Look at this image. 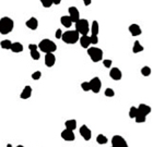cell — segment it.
I'll return each mask as SVG.
<instances>
[{
	"instance_id": "1",
	"label": "cell",
	"mask_w": 153,
	"mask_h": 147,
	"mask_svg": "<svg viewBox=\"0 0 153 147\" xmlns=\"http://www.w3.org/2000/svg\"><path fill=\"white\" fill-rule=\"evenodd\" d=\"M13 27H15V22L12 19L8 18V16H4L0 19V34L7 35L13 31Z\"/></svg>"
},
{
	"instance_id": "2",
	"label": "cell",
	"mask_w": 153,
	"mask_h": 147,
	"mask_svg": "<svg viewBox=\"0 0 153 147\" xmlns=\"http://www.w3.org/2000/svg\"><path fill=\"white\" fill-rule=\"evenodd\" d=\"M37 47L41 49V51H43L45 54H54V51L57 50V45L48 38L41 40Z\"/></svg>"
},
{
	"instance_id": "3",
	"label": "cell",
	"mask_w": 153,
	"mask_h": 147,
	"mask_svg": "<svg viewBox=\"0 0 153 147\" xmlns=\"http://www.w3.org/2000/svg\"><path fill=\"white\" fill-rule=\"evenodd\" d=\"M80 38V34L77 31H67V32L62 33L61 39L64 40V43L69 44V45H73L79 40Z\"/></svg>"
},
{
	"instance_id": "4",
	"label": "cell",
	"mask_w": 153,
	"mask_h": 147,
	"mask_svg": "<svg viewBox=\"0 0 153 147\" xmlns=\"http://www.w3.org/2000/svg\"><path fill=\"white\" fill-rule=\"evenodd\" d=\"M75 31L79 34L82 35H86L90 31V25H89V21L86 19H79L78 21L75 23Z\"/></svg>"
},
{
	"instance_id": "5",
	"label": "cell",
	"mask_w": 153,
	"mask_h": 147,
	"mask_svg": "<svg viewBox=\"0 0 153 147\" xmlns=\"http://www.w3.org/2000/svg\"><path fill=\"white\" fill-rule=\"evenodd\" d=\"M88 54L93 62H100L103 59V50L99 47L88 48Z\"/></svg>"
},
{
	"instance_id": "6",
	"label": "cell",
	"mask_w": 153,
	"mask_h": 147,
	"mask_svg": "<svg viewBox=\"0 0 153 147\" xmlns=\"http://www.w3.org/2000/svg\"><path fill=\"white\" fill-rule=\"evenodd\" d=\"M90 84V90H92L93 93L99 94L101 92V88H102V82H101L100 77H93L91 81L89 82Z\"/></svg>"
},
{
	"instance_id": "7",
	"label": "cell",
	"mask_w": 153,
	"mask_h": 147,
	"mask_svg": "<svg viewBox=\"0 0 153 147\" xmlns=\"http://www.w3.org/2000/svg\"><path fill=\"white\" fill-rule=\"evenodd\" d=\"M112 147H129L126 140L120 135H114L112 137Z\"/></svg>"
},
{
	"instance_id": "8",
	"label": "cell",
	"mask_w": 153,
	"mask_h": 147,
	"mask_svg": "<svg viewBox=\"0 0 153 147\" xmlns=\"http://www.w3.org/2000/svg\"><path fill=\"white\" fill-rule=\"evenodd\" d=\"M79 132H80V135L83 137V140H86V141L91 140V137H92V132H91V130H90L86 124H83V125L80 128Z\"/></svg>"
},
{
	"instance_id": "9",
	"label": "cell",
	"mask_w": 153,
	"mask_h": 147,
	"mask_svg": "<svg viewBox=\"0 0 153 147\" xmlns=\"http://www.w3.org/2000/svg\"><path fill=\"white\" fill-rule=\"evenodd\" d=\"M61 138H64V141H67V142H73L75 138V135L73 131L66 129L61 132Z\"/></svg>"
},
{
	"instance_id": "10",
	"label": "cell",
	"mask_w": 153,
	"mask_h": 147,
	"mask_svg": "<svg viewBox=\"0 0 153 147\" xmlns=\"http://www.w3.org/2000/svg\"><path fill=\"white\" fill-rule=\"evenodd\" d=\"M69 16L71 19L72 23H75L80 19V12L75 7H70L69 8Z\"/></svg>"
},
{
	"instance_id": "11",
	"label": "cell",
	"mask_w": 153,
	"mask_h": 147,
	"mask_svg": "<svg viewBox=\"0 0 153 147\" xmlns=\"http://www.w3.org/2000/svg\"><path fill=\"white\" fill-rule=\"evenodd\" d=\"M45 65L48 68H51L56 63V57L54 54H45Z\"/></svg>"
},
{
	"instance_id": "12",
	"label": "cell",
	"mask_w": 153,
	"mask_h": 147,
	"mask_svg": "<svg viewBox=\"0 0 153 147\" xmlns=\"http://www.w3.org/2000/svg\"><path fill=\"white\" fill-rule=\"evenodd\" d=\"M109 76L114 81H120L121 77H123V73L118 68H113L109 72Z\"/></svg>"
},
{
	"instance_id": "13",
	"label": "cell",
	"mask_w": 153,
	"mask_h": 147,
	"mask_svg": "<svg viewBox=\"0 0 153 147\" xmlns=\"http://www.w3.org/2000/svg\"><path fill=\"white\" fill-rule=\"evenodd\" d=\"M25 25H26L28 29H32V31H35V29H37V27H38V21H37L36 18H31L25 22Z\"/></svg>"
},
{
	"instance_id": "14",
	"label": "cell",
	"mask_w": 153,
	"mask_h": 147,
	"mask_svg": "<svg viewBox=\"0 0 153 147\" xmlns=\"http://www.w3.org/2000/svg\"><path fill=\"white\" fill-rule=\"evenodd\" d=\"M137 109H138V113L144 115V117L150 115V112H151V107L148 106V105H144V104H140Z\"/></svg>"
},
{
	"instance_id": "15",
	"label": "cell",
	"mask_w": 153,
	"mask_h": 147,
	"mask_svg": "<svg viewBox=\"0 0 153 147\" xmlns=\"http://www.w3.org/2000/svg\"><path fill=\"white\" fill-rule=\"evenodd\" d=\"M128 29L132 36H139L142 34V29H141V27L138 24H131V25L129 26Z\"/></svg>"
},
{
	"instance_id": "16",
	"label": "cell",
	"mask_w": 153,
	"mask_h": 147,
	"mask_svg": "<svg viewBox=\"0 0 153 147\" xmlns=\"http://www.w3.org/2000/svg\"><path fill=\"white\" fill-rule=\"evenodd\" d=\"M32 95V87L30 86V85H26V86L23 88V90L21 92V99H29L30 97Z\"/></svg>"
},
{
	"instance_id": "17",
	"label": "cell",
	"mask_w": 153,
	"mask_h": 147,
	"mask_svg": "<svg viewBox=\"0 0 153 147\" xmlns=\"http://www.w3.org/2000/svg\"><path fill=\"white\" fill-rule=\"evenodd\" d=\"M79 40H80V45H81L82 48H90V45H91V43H90V36L88 35H82L80 38H79Z\"/></svg>"
},
{
	"instance_id": "18",
	"label": "cell",
	"mask_w": 153,
	"mask_h": 147,
	"mask_svg": "<svg viewBox=\"0 0 153 147\" xmlns=\"http://www.w3.org/2000/svg\"><path fill=\"white\" fill-rule=\"evenodd\" d=\"M10 50L12 51V52H15V54L22 52V51H23V45H22L21 43H19V42L12 43L11 44V47H10Z\"/></svg>"
},
{
	"instance_id": "19",
	"label": "cell",
	"mask_w": 153,
	"mask_h": 147,
	"mask_svg": "<svg viewBox=\"0 0 153 147\" xmlns=\"http://www.w3.org/2000/svg\"><path fill=\"white\" fill-rule=\"evenodd\" d=\"M60 22L65 27H70L72 25V21L69 15H62L60 19Z\"/></svg>"
},
{
	"instance_id": "20",
	"label": "cell",
	"mask_w": 153,
	"mask_h": 147,
	"mask_svg": "<svg viewBox=\"0 0 153 147\" xmlns=\"http://www.w3.org/2000/svg\"><path fill=\"white\" fill-rule=\"evenodd\" d=\"M65 126H66V129L67 130H75L77 128V121H75V119H71V120H67V121L65 122Z\"/></svg>"
},
{
	"instance_id": "21",
	"label": "cell",
	"mask_w": 153,
	"mask_h": 147,
	"mask_svg": "<svg viewBox=\"0 0 153 147\" xmlns=\"http://www.w3.org/2000/svg\"><path fill=\"white\" fill-rule=\"evenodd\" d=\"M143 46L140 44V42H138V40H136L135 43H133V47H132V52L133 54H139V52H141V51H143Z\"/></svg>"
},
{
	"instance_id": "22",
	"label": "cell",
	"mask_w": 153,
	"mask_h": 147,
	"mask_svg": "<svg viewBox=\"0 0 153 147\" xmlns=\"http://www.w3.org/2000/svg\"><path fill=\"white\" fill-rule=\"evenodd\" d=\"M91 32L93 35H97L100 32V25H99V22L97 21H93L92 26H91Z\"/></svg>"
},
{
	"instance_id": "23",
	"label": "cell",
	"mask_w": 153,
	"mask_h": 147,
	"mask_svg": "<svg viewBox=\"0 0 153 147\" xmlns=\"http://www.w3.org/2000/svg\"><path fill=\"white\" fill-rule=\"evenodd\" d=\"M96 142H97V144H100V145H104V144H107L108 138L105 135H103V134H99L97 137H96Z\"/></svg>"
},
{
	"instance_id": "24",
	"label": "cell",
	"mask_w": 153,
	"mask_h": 147,
	"mask_svg": "<svg viewBox=\"0 0 153 147\" xmlns=\"http://www.w3.org/2000/svg\"><path fill=\"white\" fill-rule=\"evenodd\" d=\"M11 44H12V42L9 39H4V40H1V43H0V47L2 48V49H10V47H11Z\"/></svg>"
},
{
	"instance_id": "25",
	"label": "cell",
	"mask_w": 153,
	"mask_h": 147,
	"mask_svg": "<svg viewBox=\"0 0 153 147\" xmlns=\"http://www.w3.org/2000/svg\"><path fill=\"white\" fill-rule=\"evenodd\" d=\"M137 115H138V109L136 107H131L129 109V117L131 119H135Z\"/></svg>"
},
{
	"instance_id": "26",
	"label": "cell",
	"mask_w": 153,
	"mask_h": 147,
	"mask_svg": "<svg viewBox=\"0 0 153 147\" xmlns=\"http://www.w3.org/2000/svg\"><path fill=\"white\" fill-rule=\"evenodd\" d=\"M141 74H142L143 76H149L150 74H151V68H149V67H143L142 69H141Z\"/></svg>"
},
{
	"instance_id": "27",
	"label": "cell",
	"mask_w": 153,
	"mask_h": 147,
	"mask_svg": "<svg viewBox=\"0 0 153 147\" xmlns=\"http://www.w3.org/2000/svg\"><path fill=\"white\" fill-rule=\"evenodd\" d=\"M146 117H144V115L138 113V115H136L135 120H136V122H137V123H143V122L146 121Z\"/></svg>"
},
{
	"instance_id": "28",
	"label": "cell",
	"mask_w": 153,
	"mask_h": 147,
	"mask_svg": "<svg viewBox=\"0 0 153 147\" xmlns=\"http://www.w3.org/2000/svg\"><path fill=\"white\" fill-rule=\"evenodd\" d=\"M30 52H31V57L33 58V60H38L39 58H41V54H39V51L34 50V51H30Z\"/></svg>"
},
{
	"instance_id": "29",
	"label": "cell",
	"mask_w": 153,
	"mask_h": 147,
	"mask_svg": "<svg viewBox=\"0 0 153 147\" xmlns=\"http://www.w3.org/2000/svg\"><path fill=\"white\" fill-rule=\"evenodd\" d=\"M42 77V72L41 71H35L32 73V79L35 80V81H38L39 79Z\"/></svg>"
},
{
	"instance_id": "30",
	"label": "cell",
	"mask_w": 153,
	"mask_h": 147,
	"mask_svg": "<svg viewBox=\"0 0 153 147\" xmlns=\"http://www.w3.org/2000/svg\"><path fill=\"white\" fill-rule=\"evenodd\" d=\"M90 43L93 44V45H96V44L99 43V37H97V35H91L90 36Z\"/></svg>"
},
{
	"instance_id": "31",
	"label": "cell",
	"mask_w": 153,
	"mask_h": 147,
	"mask_svg": "<svg viewBox=\"0 0 153 147\" xmlns=\"http://www.w3.org/2000/svg\"><path fill=\"white\" fill-rule=\"evenodd\" d=\"M42 4H43L45 8H50L53 6V2H51V0H39Z\"/></svg>"
},
{
	"instance_id": "32",
	"label": "cell",
	"mask_w": 153,
	"mask_h": 147,
	"mask_svg": "<svg viewBox=\"0 0 153 147\" xmlns=\"http://www.w3.org/2000/svg\"><path fill=\"white\" fill-rule=\"evenodd\" d=\"M105 96L106 97H114L115 96V92L112 88H106L105 90Z\"/></svg>"
},
{
	"instance_id": "33",
	"label": "cell",
	"mask_w": 153,
	"mask_h": 147,
	"mask_svg": "<svg viewBox=\"0 0 153 147\" xmlns=\"http://www.w3.org/2000/svg\"><path fill=\"white\" fill-rule=\"evenodd\" d=\"M81 88L84 92H89L90 90V84L89 82H82L81 83Z\"/></svg>"
},
{
	"instance_id": "34",
	"label": "cell",
	"mask_w": 153,
	"mask_h": 147,
	"mask_svg": "<svg viewBox=\"0 0 153 147\" xmlns=\"http://www.w3.org/2000/svg\"><path fill=\"white\" fill-rule=\"evenodd\" d=\"M112 62L113 61L109 60V59H105V60H103V65L105 68H110L112 67Z\"/></svg>"
},
{
	"instance_id": "35",
	"label": "cell",
	"mask_w": 153,
	"mask_h": 147,
	"mask_svg": "<svg viewBox=\"0 0 153 147\" xmlns=\"http://www.w3.org/2000/svg\"><path fill=\"white\" fill-rule=\"evenodd\" d=\"M55 36H56V38H57V39L61 38V36H62V31H61L60 29H58L57 31H56V34H55Z\"/></svg>"
},
{
	"instance_id": "36",
	"label": "cell",
	"mask_w": 153,
	"mask_h": 147,
	"mask_svg": "<svg viewBox=\"0 0 153 147\" xmlns=\"http://www.w3.org/2000/svg\"><path fill=\"white\" fill-rule=\"evenodd\" d=\"M29 49H30V51L37 50V46H36V45H34V44H30V45H29Z\"/></svg>"
},
{
	"instance_id": "37",
	"label": "cell",
	"mask_w": 153,
	"mask_h": 147,
	"mask_svg": "<svg viewBox=\"0 0 153 147\" xmlns=\"http://www.w3.org/2000/svg\"><path fill=\"white\" fill-rule=\"evenodd\" d=\"M83 1V4H86V6H90V4H92V0H82Z\"/></svg>"
},
{
	"instance_id": "38",
	"label": "cell",
	"mask_w": 153,
	"mask_h": 147,
	"mask_svg": "<svg viewBox=\"0 0 153 147\" xmlns=\"http://www.w3.org/2000/svg\"><path fill=\"white\" fill-rule=\"evenodd\" d=\"M51 2H53V4H56V6H58V4H60L61 0H51Z\"/></svg>"
},
{
	"instance_id": "39",
	"label": "cell",
	"mask_w": 153,
	"mask_h": 147,
	"mask_svg": "<svg viewBox=\"0 0 153 147\" xmlns=\"http://www.w3.org/2000/svg\"><path fill=\"white\" fill-rule=\"evenodd\" d=\"M7 147H13V146H12L11 144H7Z\"/></svg>"
},
{
	"instance_id": "40",
	"label": "cell",
	"mask_w": 153,
	"mask_h": 147,
	"mask_svg": "<svg viewBox=\"0 0 153 147\" xmlns=\"http://www.w3.org/2000/svg\"><path fill=\"white\" fill-rule=\"evenodd\" d=\"M17 147H24V146H23V145H18Z\"/></svg>"
}]
</instances>
